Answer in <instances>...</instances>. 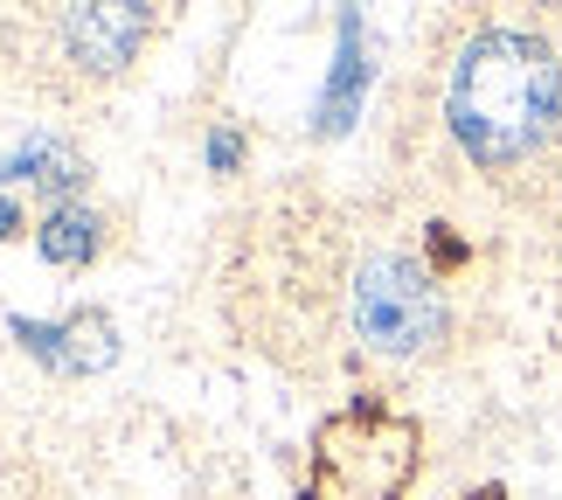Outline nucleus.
I'll use <instances>...</instances> for the list:
<instances>
[{"instance_id": "nucleus-3", "label": "nucleus", "mask_w": 562, "mask_h": 500, "mask_svg": "<svg viewBox=\"0 0 562 500\" xmlns=\"http://www.w3.org/2000/svg\"><path fill=\"white\" fill-rule=\"evenodd\" d=\"M146 35V21L133 0H70V14H63V49H70V63H83L91 77H112L133 63Z\"/></svg>"}, {"instance_id": "nucleus-4", "label": "nucleus", "mask_w": 562, "mask_h": 500, "mask_svg": "<svg viewBox=\"0 0 562 500\" xmlns=\"http://www.w3.org/2000/svg\"><path fill=\"white\" fill-rule=\"evenodd\" d=\"M361 91H369V35H361V8L340 0V49H334V77L319 91V112H313V133L319 140H340L361 112Z\"/></svg>"}, {"instance_id": "nucleus-5", "label": "nucleus", "mask_w": 562, "mask_h": 500, "mask_svg": "<svg viewBox=\"0 0 562 500\" xmlns=\"http://www.w3.org/2000/svg\"><path fill=\"white\" fill-rule=\"evenodd\" d=\"M14 334L29 341L49 368H104V362H112V320H104V313H77V320H63V327L14 320Z\"/></svg>"}, {"instance_id": "nucleus-7", "label": "nucleus", "mask_w": 562, "mask_h": 500, "mask_svg": "<svg viewBox=\"0 0 562 500\" xmlns=\"http://www.w3.org/2000/svg\"><path fill=\"white\" fill-rule=\"evenodd\" d=\"M0 181H29V188L63 195V188L83 181V160H77L63 140H29V146H14V154L0 160Z\"/></svg>"}, {"instance_id": "nucleus-8", "label": "nucleus", "mask_w": 562, "mask_h": 500, "mask_svg": "<svg viewBox=\"0 0 562 500\" xmlns=\"http://www.w3.org/2000/svg\"><path fill=\"white\" fill-rule=\"evenodd\" d=\"M236 160H244V140H236L229 125H215V133H209V167H215V174H229Z\"/></svg>"}, {"instance_id": "nucleus-2", "label": "nucleus", "mask_w": 562, "mask_h": 500, "mask_svg": "<svg viewBox=\"0 0 562 500\" xmlns=\"http://www.w3.org/2000/svg\"><path fill=\"white\" fill-rule=\"evenodd\" d=\"M355 327L382 355H424L445 341V292L417 257H369L355 278Z\"/></svg>"}, {"instance_id": "nucleus-1", "label": "nucleus", "mask_w": 562, "mask_h": 500, "mask_svg": "<svg viewBox=\"0 0 562 500\" xmlns=\"http://www.w3.org/2000/svg\"><path fill=\"white\" fill-rule=\"evenodd\" d=\"M445 119L459 146L486 167L528 160L535 146L555 133L562 119V63L549 42H535L521 29H493L459 56L445 91Z\"/></svg>"}, {"instance_id": "nucleus-6", "label": "nucleus", "mask_w": 562, "mask_h": 500, "mask_svg": "<svg viewBox=\"0 0 562 500\" xmlns=\"http://www.w3.org/2000/svg\"><path fill=\"white\" fill-rule=\"evenodd\" d=\"M35 244H42V257H49V265L77 271V265H91V257H98V215L83 209V202H56L49 215H42Z\"/></svg>"}, {"instance_id": "nucleus-9", "label": "nucleus", "mask_w": 562, "mask_h": 500, "mask_svg": "<svg viewBox=\"0 0 562 500\" xmlns=\"http://www.w3.org/2000/svg\"><path fill=\"white\" fill-rule=\"evenodd\" d=\"M14 230H21V215H14V202H8V195H0V244H8Z\"/></svg>"}]
</instances>
